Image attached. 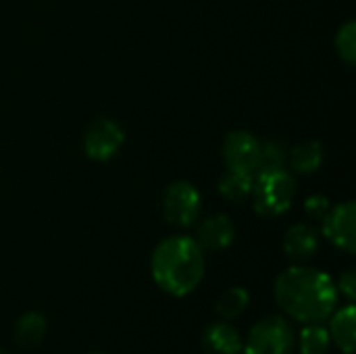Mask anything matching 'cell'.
<instances>
[{
  "label": "cell",
  "instance_id": "obj_21",
  "mask_svg": "<svg viewBox=\"0 0 356 354\" xmlns=\"http://www.w3.org/2000/svg\"><path fill=\"white\" fill-rule=\"evenodd\" d=\"M336 290H338V292H342V296H344L348 303H355L356 300V271L355 269H346V271L340 275V280H338V284H336Z\"/></svg>",
  "mask_w": 356,
  "mask_h": 354
},
{
  "label": "cell",
  "instance_id": "obj_19",
  "mask_svg": "<svg viewBox=\"0 0 356 354\" xmlns=\"http://www.w3.org/2000/svg\"><path fill=\"white\" fill-rule=\"evenodd\" d=\"M336 48L338 54L348 63L355 65L356 63V27L355 21H348L340 27L338 35H336Z\"/></svg>",
  "mask_w": 356,
  "mask_h": 354
},
{
  "label": "cell",
  "instance_id": "obj_15",
  "mask_svg": "<svg viewBox=\"0 0 356 354\" xmlns=\"http://www.w3.org/2000/svg\"><path fill=\"white\" fill-rule=\"evenodd\" d=\"M330 346L332 338L323 323H307L296 336V348L300 354H327Z\"/></svg>",
  "mask_w": 356,
  "mask_h": 354
},
{
  "label": "cell",
  "instance_id": "obj_20",
  "mask_svg": "<svg viewBox=\"0 0 356 354\" xmlns=\"http://www.w3.org/2000/svg\"><path fill=\"white\" fill-rule=\"evenodd\" d=\"M330 209H332V207H330V200H327L325 196H321V194L309 196V198L305 200V211H307V215H311L313 219H323V217L327 215Z\"/></svg>",
  "mask_w": 356,
  "mask_h": 354
},
{
  "label": "cell",
  "instance_id": "obj_14",
  "mask_svg": "<svg viewBox=\"0 0 356 354\" xmlns=\"http://www.w3.org/2000/svg\"><path fill=\"white\" fill-rule=\"evenodd\" d=\"M248 305H250L248 290L242 288V286H232L225 292H221L219 298L215 300V313L223 321H234L240 315H244Z\"/></svg>",
  "mask_w": 356,
  "mask_h": 354
},
{
  "label": "cell",
  "instance_id": "obj_23",
  "mask_svg": "<svg viewBox=\"0 0 356 354\" xmlns=\"http://www.w3.org/2000/svg\"><path fill=\"white\" fill-rule=\"evenodd\" d=\"M88 354H104V353H88Z\"/></svg>",
  "mask_w": 356,
  "mask_h": 354
},
{
  "label": "cell",
  "instance_id": "obj_6",
  "mask_svg": "<svg viewBox=\"0 0 356 354\" xmlns=\"http://www.w3.org/2000/svg\"><path fill=\"white\" fill-rule=\"evenodd\" d=\"M123 140L125 136L119 123H115L113 119H98L86 129L83 150L94 161H108L119 152Z\"/></svg>",
  "mask_w": 356,
  "mask_h": 354
},
{
  "label": "cell",
  "instance_id": "obj_11",
  "mask_svg": "<svg viewBox=\"0 0 356 354\" xmlns=\"http://www.w3.org/2000/svg\"><path fill=\"white\" fill-rule=\"evenodd\" d=\"M317 248H319V234L307 223L292 225L284 236V252L294 263L309 261L311 257H315Z\"/></svg>",
  "mask_w": 356,
  "mask_h": 354
},
{
  "label": "cell",
  "instance_id": "obj_18",
  "mask_svg": "<svg viewBox=\"0 0 356 354\" xmlns=\"http://www.w3.org/2000/svg\"><path fill=\"white\" fill-rule=\"evenodd\" d=\"M286 167V150L277 142H265L259 148V163H257V173H273V171H284Z\"/></svg>",
  "mask_w": 356,
  "mask_h": 354
},
{
  "label": "cell",
  "instance_id": "obj_1",
  "mask_svg": "<svg viewBox=\"0 0 356 354\" xmlns=\"http://www.w3.org/2000/svg\"><path fill=\"white\" fill-rule=\"evenodd\" d=\"M273 298L282 313L302 325L323 323L338 307L336 282L307 265H292L273 284Z\"/></svg>",
  "mask_w": 356,
  "mask_h": 354
},
{
  "label": "cell",
  "instance_id": "obj_17",
  "mask_svg": "<svg viewBox=\"0 0 356 354\" xmlns=\"http://www.w3.org/2000/svg\"><path fill=\"white\" fill-rule=\"evenodd\" d=\"M252 184H254L252 173H242V171H232L229 169L219 182V192L229 202H238V200H244V198L250 196Z\"/></svg>",
  "mask_w": 356,
  "mask_h": 354
},
{
  "label": "cell",
  "instance_id": "obj_5",
  "mask_svg": "<svg viewBox=\"0 0 356 354\" xmlns=\"http://www.w3.org/2000/svg\"><path fill=\"white\" fill-rule=\"evenodd\" d=\"M165 219L177 227L192 225L200 215V194L190 182H173L163 196Z\"/></svg>",
  "mask_w": 356,
  "mask_h": 354
},
{
  "label": "cell",
  "instance_id": "obj_22",
  "mask_svg": "<svg viewBox=\"0 0 356 354\" xmlns=\"http://www.w3.org/2000/svg\"><path fill=\"white\" fill-rule=\"evenodd\" d=\"M0 354H8V353H6V351H2V348H0Z\"/></svg>",
  "mask_w": 356,
  "mask_h": 354
},
{
  "label": "cell",
  "instance_id": "obj_9",
  "mask_svg": "<svg viewBox=\"0 0 356 354\" xmlns=\"http://www.w3.org/2000/svg\"><path fill=\"white\" fill-rule=\"evenodd\" d=\"M242 336L229 321H215L204 328L200 344L207 354H240L242 353Z\"/></svg>",
  "mask_w": 356,
  "mask_h": 354
},
{
  "label": "cell",
  "instance_id": "obj_12",
  "mask_svg": "<svg viewBox=\"0 0 356 354\" xmlns=\"http://www.w3.org/2000/svg\"><path fill=\"white\" fill-rule=\"evenodd\" d=\"M330 338L344 354H353L356 348V309L355 303H348L342 309H336L330 315Z\"/></svg>",
  "mask_w": 356,
  "mask_h": 354
},
{
  "label": "cell",
  "instance_id": "obj_7",
  "mask_svg": "<svg viewBox=\"0 0 356 354\" xmlns=\"http://www.w3.org/2000/svg\"><path fill=\"white\" fill-rule=\"evenodd\" d=\"M356 207L353 200H346L334 209L327 211L323 217V236L340 250L355 255L356 236H355Z\"/></svg>",
  "mask_w": 356,
  "mask_h": 354
},
{
  "label": "cell",
  "instance_id": "obj_4",
  "mask_svg": "<svg viewBox=\"0 0 356 354\" xmlns=\"http://www.w3.org/2000/svg\"><path fill=\"white\" fill-rule=\"evenodd\" d=\"M250 194L254 196V209L259 215L277 217L292 207L296 194V182L286 171L259 173Z\"/></svg>",
  "mask_w": 356,
  "mask_h": 354
},
{
  "label": "cell",
  "instance_id": "obj_2",
  "mask_svg": "<svg viewBox=\"0 0 356 354\" xmlns=\"http://www.w3.org/2000/svg\"><path fill=\"white\" fill-rule=\"evenodd\" d=\"M207 271L204 250L190 236H169L156 244L150 257L154 284L171 296L192 294Z\"/></svg>",
  "mask_w": 356,
  "mask_h": 354
},
{
  "label": "cell",
  "instance_id": "obj_16",
  "mask_svg": "<svg viewBox=\"0 0 356 354\" xmlns=\"http://www.w3.org/2000/svg\"><path fill=\"white\" fill-rule=\"evenodd\" d=\"M323 156H325L323 146L317 140H307L292 150L290 163H292V169L298 173H315L321 167Z\"/></svg>",
  "mask_w": 356,
  "mask_h": 354
},
{
  "label": "cell",
  "instance_id": "obj_10",
  "mask_svg": "<svg viewBox=\"0 0 356 354\" xmlns=\"http://www.w3.org/2000/svg\"><path fill=\"white\" fill-rule=\"evenodd\" d=\"M236 238V227L227 215H213L204 219L198 227L196 242L200 244L202 250H223L227 248Z\"/></svg>",
  "mask_w": 356,
  "mask_h": 354
},
{
  "label": "cell",
  "instance_id": "obj_13",
  "mask_svg": "<svg viewBox=\"0 0 356 354\" xmlns=\"http://www.w3.org/2000/svg\"><path fill=\"white\" fill-rule=\"evenodd\" d=\"M46 330V317L38 311H27L15 323V342L19 348H35L44 342Z\"/></svg>",
  "mask_w": 356,
  "mask_h": 354
},
{
  "label": "cell",
  "instance_id": "obj_8",
  "mask_svg": "<svg viewBox=\"0 0 356 354\" xmlns=\"http://www.w3.org/2000/svg\"><path fill=\"white\" fill-rule=\"evenodd\" d=\"M259 148L261 142L250 131L244 129L229 131L223 142V159L227 163V169L254 175L259 163Z\"/></svg>",
  "mask_w": 356,
  "mask_h": 354
},
{
  "label": "cell",
  "instance_id": "obj_3",
  "mask_svg": "<svg viewBox=\"0 0 356 354\" xmlns=\"http://www.w3.org/2000/svg\"><path fill=\"white\" fill-rule=\"evenodd\" d=\"M294 351L296 332L282 315H267L257 321L242 342L244 354H294Z\"/></svg>",
  "mask_w": 356,
  "mask_h": 354
}]
</instances>
